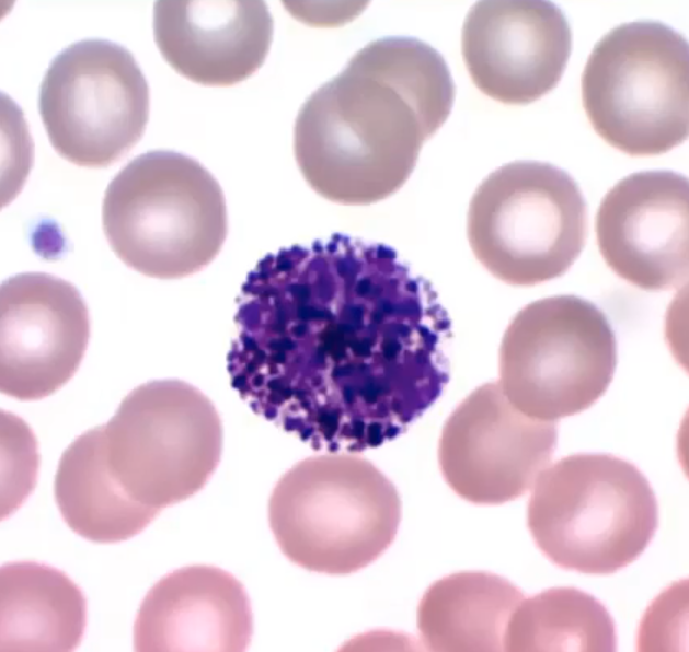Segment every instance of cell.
I'll list each match as a JSON object with an SVG mask.
<instances>
[{
    "mask_svg": "<svg viewBox=\"0 0 689 652\" xmlns=\"http://www.w3.org/2000/svg\"><path fill=\"white\" fill-rule=\"evenodd\" d=\"M455 93L445 59L428 44L410 37L369 43L302 104L294 127L302 176L341 205L391 196L448 118Z\"/></svg>",
    "mask_w": 689,
    "mask_h": 652,
    "instance_id": "2",
    "label": "cell"
},
{
    "mask_svg": "<svg viewBox=\"0 0 689 652\" xmlns=\"http://www.w3.org/2000/svg\"><path fill=\"white\" fill-rule=\"evenodd\" d=\"M54 491L68 526L95 543L131 538L159 513L130 498L111 475L96 427L79 435L62 453Z\"/></svg>",
    "mask_w": 689,
    "mask_h": 652,
    "instance_id": "19",
    "label": "cell"
},
{
    "mask_svg": "<svg viewBox=\"0 0 689 652\" xmlns=\"http://www.w3.org/2000/svg\"><path fill=\"white\" fill-rule=\"evenodd\" d=\"M102 224L128 267L159 279L205 268L228 232L219 183L195 159L166 150L140 154L115 175L104 194Z\"/></svg>",
    "mask_w": 689,
    "mask_h": 652,
    "instance_id": "3",
    "label": "cell"
},
{
    "mask_svg": "<svg viewBox=\"0 0 689 652\" xmlns=\"http://www.w3.org/2000/svg\"><path fill=\"white\" fill-rule=\"evenodd\" d=\"M153 36L177 73L203 85L229 86L263 65L273 18L263 1H157Z\"/></svg>",
    "mask_w": 689,
    "mask_h": 652,
    "instance_id": "15",
    "label": "cell"
},
{
    "mask_svg": "<svg viewBox=\"0 0 689 652\" xmlns=\"http://www.w3.org/2000/svg\"><path fill=\"white\" fill-rule=\"evenodd\" d=\"M587 230V206L578 185L543 162L498 167L478 186L468 210L474 256L512 286H535L565 273L583 251Z\"/></svg>",
    "mask_w": 689,
    "mask_h": 652,
    "instance_id": "7",
    "label": "cell"
},
{
    "mask_svg": "<svg viewBox=\"0 0 689 652\" xmlns=\"http://www.w3.org/2000/svg\"><path fill=\"white\" fill-rule=\"evenodd\" d=\"M253 617L243 585L214 566H190L159 580L134 626L136 651H244Z\"/></svg>",
    "mask_w": 689,
    "mask_h": 652,
    "instance_id": "16",
    "label": "cell"
},
{
    "mask_svg": "<svg viewBox=\"0 0 689 652\" xmlns=\"http://www.w3.org/2000/svg\"><path fill=\"white\" fill-rule=\"evenodd\" d=\"M149 88L131 53L105 39L77 42L50 62L38 108L59 155L85 167L112 165L141 139Z\"/></svg>",
    "mask_w": 689,
    "mask_h": 652,
    "instance_id": "10",
    "label": "cell"
},
{
    "mask_svg": "<svg viewBox=\"0 0 689 652\" xmlns=\"http://www.w3.org/2000/svg\"><path fill=\"white\" fill-rule=\"evenodd\" d=\"M617 340L606 315L575 295L521 308L498 353L499 385L525 415L556 421L597 401L612 381Z\"/></svg>",
    "mask_w": 689,
    "mask_h": 652,
    "instance_id": "9",
    "label": "cell"
},
{
    "mask_svg": "<svg viewBox=\"0 0 689 652\" xmlns=\"http://www.w3.org/2000/svg\"><path fill=\"white\" fill-rule=\"evenodd\" d=\"M232 387L314 451L393 440L441 395L451 321L391 247L334 233L269 253L238 298Z\"/></svg>",
    "mask_w": 689,
    "mask_h": 652,
    "instance_id": "1",
    "label": "cell"
},
{
    "mask_svg": "<svg viewBox=\"0 0 689 652\" xmlns=\"http://www.w3.org/2000/svg\"><path fill=\"white\" fill-rule=\"evenodd\" d=\"M689 56L681 34L656 21L623 23L593 48L582 98L595 131L629 155L669 151L688 137Z\"/></svg>",
    "mask_w": 689,
    "mask_h": 652,
    "instance_id": "6",
    "label": "cell"
},
{
    "mask_svg": "<svg viewBox=\"0 0 689 652\" xmlns=\"http://www.w3.org/2000/svg\"><path fill=\"white\" fill-rule=\"evenodd\" d=\"M556 421L529 417L498 382L475 388L446 420L438 462L448 486L475 504H502L529 490L551 462Z\"/></svg>",
    "mask_w": 689,
    "mask_h": 652,
    "instance_id": "11",
    "label": "cell"
},
{
    "mask_svg": "<svg viewBox=\"0 0 689 652\" xmlns=\"http://www.w3.org/2000/svg\"><path fill=\"white\" fill-rule=\"evenodd\" d=\"M571 48L567 20L549 1H480L462 26V57L473 83L505 104L531 103L556 86Z\"/></svg>",
    "mask_w": 689,
    "mask_h": 652,
    "instance_id": "13",
    "label": "cell"
},
{
    "mask_svg": "<svg viewBox=\"0 0 689 652\" xmlns=\"http://www.w3.org/2000/svg\"><path fill=\"white\" fill-rule=\"evenodd\" d=\"M90 337L88 307L70 282L43 272L19 273L1 284L0 387L37 400L78 370Z\"/></svg>",
    "mask_w": 689,
    "mask_h": 652,
    "instance_id": "12",
    "label": "cell"
},
{
    "mask_svg": "<svg viewBox=\"0 0 689 652\" xmlns=\"http://www.w3.org/2000/svg\"><path fill=\"white\" fill-rule=\"evenodd\" d=\"M688 178L646 171L619 181L595 218L601 256L622 279L648 291L688 280Z\"/></svg>",
    "mask_w": 689,
    "mask_h": 652,
    "instance_id": "14",
    "label": "cell"
},
{
    "mask_svg": "<svg viewBox=\"0 0 689 652\" xmlns=\"http://www.w3.org/2000/svg\"><path fill=\"white\" fill-rule=\"evenodd\" d=\"M527 524L537 547L560 568L613 573L633 562L658 526L656 497L632 463L610 454H574L533 484Z\"/></svg>",
    "mask_w": 689,
    "mask_h": 652,
    "instance_id": "5",
    "label": "cell"
},
{
    "mask_svg": "<svg viewBox=\"0 0 689 652\" xmlns=\"http://www.w3.org/2000/svg\"><path fill=\"white\" fill-rule=\"evenodd\" d=\"M615 624L594 596L556 587L524 598L509 618L504 651H615Z\"/></svg>",
    "mask_w": 689,
    "mask_h": 652,
    "instance_id": "20",
    "label": "cell"
},
{
    "mask_svg": "<svg viewBox=\"0 0 689 652\" xmlns=\"http://www.w3.org/2000/svg\"><path fill=\"white\" fill-rule=\"evenodd\" d=\"M525 598L490 572H458L435 582L417 610V628L430 651H504L510 616Z\"/></svg>",
    "mask_w": 689,
    "mask_h": 652,
    "instance_id": "18",
    "label": "cell"
},
{
    "mask_svg": "<svg viewBox=\"0 0 689 652\" xmlns=\"http://www.w3.org/2000/svg\"><path fill=\"white\" fill-rule=\"evenodd\" d=\"M0 650L72 651L87 625L81 590L60 570L34 561L0 572Z\"/></svg>",
    "mask_w": 689,
    "mask_h": 652,
    "instance_id": "17",
    "label": "cell"
},
{
    "mask_svg": "<svg viewBox=\"0 0 689 652\" xmlns=\"http://www.w3.org/2000/svg\"><path fill=\"white\" fill-rule=\"evenodd\" d=\"M96 428L111 475L130 498L159 512L198 492L220 462L219 414L180 380L139 385Z\"/></svg>",
    "mask_w": 689,
    "mask_h": 652,
    "instance_id": "8",
    "label": "cell"
},
{
    "mask_svg": "<svg viewBox=\"0 0 689 652\" xmlns=\"http://www.w3.org/2000/svg\"><path fill=\"white\" fill-rule=\"evenodd\" d=\"M401 520L399 493L371 462L329 453L298 462L277 481L268 522L283 554L325 574H349L392 544Z\"/></svg>",
    "mask_w": 689,
    "mask_h": 652,
    "instance_id": "4",
    "label": "cell"
}]
</instances>
